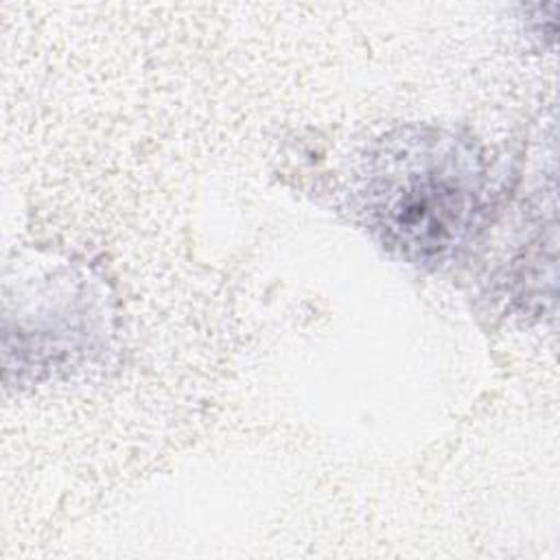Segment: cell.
I'll return each mask as SVG.
<instances>
[{
  "label": "cell",
  "instance_id": "obj_1",
  "mask_svg": "<svg viewBox=\"0 0 560 560\" xmlns=\"http://www.w3.org/2000/svg\"><path fill=\"white\" fill-rule=\"evenodd\" d=\"M479 201L481 168L472 151L429 129L385 144L368 179L372 225L411 260L453 249L470 230Z\"/></svg>",
  "mask_w": 560,
  "mask_h": 560
}]
</instances>
